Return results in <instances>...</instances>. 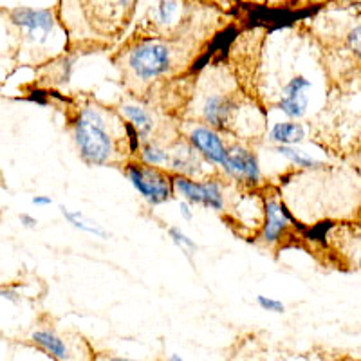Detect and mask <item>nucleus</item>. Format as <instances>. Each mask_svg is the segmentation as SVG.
Listing matches in <instances>:
<instances>
[{
  "instance_id": "nucleus-1",
  "label": "nucleus",
  "mask_w": 361,
  "mask_h": 361,
  "mask_svg": "<svg viewBox=\"0 0 361 361\" xmlns=\"http://www.w3.org/2000/svg\"><path fill=\"white\" fill-rule=\"evenodd\" d=\"M73 141L87 166H114L130 161L127 121L114 109L89 102L73 119Z\"/></svg>"
},
{
  "instance_id": "nucleus-2",
  "label": "nucleus",
  "mask_w": 361,
  "mask_h": 361,
  "mask_svg": "<svg viewBox=\"0 0 361 361\" xmlns=\"http://www.w3.org/2000/svg\"><path fill=\"white\" fill-rule=\"evenodd\" d=\"M128 78L137 85L163 80L176 71L180 56V40L159 37H137L121 53Z\"/></svg>"
},
{
  "instance_id": "nucleus-3",
  "label": "nucleus",
  "mask_w": 361,
  "mask_h": 361,
  "mask_svg": "<svg viewBox=\"0 0 361 361\" xmlns=\"http://www.w3.org/2000/svg\"><path fill=\"white\" fill-rule=\"evenodd\" d=\"M8 20L18 31L22 47L27 51H47L60 31V20L54 9H37L18 6L8 11Z\"/></svg>"
},
{
  "instance_id": "nucleus-4",
  "label": "nucleus",
  "mask_w": 361,
  "mask_h": 361,
  "mask_svg": "<svg viewBox=\"0 0 361 361\" xmlns=\"http://www.w3.org/2000/svg\"><path fill=\"white\" fill-rule=\"evenodd\" d=\"M125 177L137 195L150 206H161L173 199V176L169 170L130 159L125 163Z\"/></svg>"
},
{
  "instance_id": "nucleus-5",
  "label": "nucleus",
  "mask_w": 361,
  "mask_h": 361,
  "mask_svg": "<svg viewBox=\"0 0 361 361\" xmlns=\"http://www.w3.org/2000/svg\"><path fill=\"white\" fill-rule=\"evenodd\" d=\"M85 24L99 37H116L130 20L137 0H76Z\"/></svg>"
},
{
  "instance_id": "nucleus-6",
  "label": "nucleus",
  "mask_w": 361,
  "mask_h": 361,
  "mask_svg": "<svg viewBox=\"0 0 361 361\" xmlns=\"http://www.w3.org/2000/svg\"><path fill=\"white\" fill-rule=\"evenodd\" d=\"M31 341L54 361H94L96 356L89 341L76 333L63 334L54 329L40 327L31 333Z\"/></svg>"
},
{
  "instance_id": "nucleus-7",
  "label": "nucleus",
  "mask_w": 361,
  "mask_h": 361,
  "mask_svg": "<svg viewBox=\"0 0 361 361\" xmlns=\"http://www.w3.org/2000/svg\"><path fill=\"white\" fill-rule=\"evenodd\" d=\"M173 190L183 201L192 206H202L212 212H222L226 208V193L219 177L192 179L185 176H173Z\"/></svg>"
},
{
  "instance_id": "nucleus-8",
  "label": "nucleus",
  "mask_w": 361,
  "mask_h": 361,
  "mask_svg": "<svg viewBox=\"0 0 361 361\" xmlns=\"http://www.w3.org/2000/svg\"><path fill=\"white\" fill-rule=\"evenodd\" d=\"M190 4L188 0H159L150 8L145 27H150L148 37L173 38L177 31L188 25Z\"/></svg>"
},
{
  "instance_id": "nucleus-9",
  "label": "nucleus",
  "mask_w": 361,
  "mask_h": 361,
  "mask_svg": "<svg viewBox=\"0 0 361 361\" xmlns=\"http://www.w3.org/2000/svg\"><path fill=\"white\" fill-rule=\"evenodd\" d=\"M202 123L215 130H230L238 116V98L226 90H214L201 99L199 107Z\"/></svg>"
},
{
  "instance_id": "nucleus-10",
  "label": "nucleus",
  "mask_w": 361,
  "mask_h": 361,
  "mask_svg": "<svg viewBox=\"0 0 361 361\" xmlns=\"http://www.w3.org/2000/svg\"><path fill=\"white\" fill-rule=\"evenodd\" d=\"M221 170L224 172V176L237 180L240 185L259 186L262 183L259 156L255 154V150L240 143H233L228 147V157Z\"/></svg>"
},
{
  "instance_id": "nucleus-11",
  "label": "nucleus",
  "mask_w": 361,
  "mask_h": 361,
  "mask_svg": "<svg viewBox=\"0 0 361 361\" xmlns=\"http://www.w3.org/2000/svg\"><path fill=\"white\" fill-rule=\"evenodd\" d=\"M185 140L206 163L215 169H222L228 157V145L221 132L204 123H192L185 134Z\"/></svg>"
},
{
  "instance_id": "nucleus-12",
  "label": "nucleus",
  "mask_w": 361,
  "mask_h": 361,
  "mask_svg": "<svg viewBox=\"0 0 361 361\" xmlns=\"http://www.w3.org/2000/svg\"><path fill=\"white\" fill-rule=\"evenodd\" d=\"M264 221L260 224V243L266 246H275L282 240L286 231L291 226V215L280 201L279 195L269 193L264 197Z\"/></svg>"
},
{
  "instance_id": "nucleus-13",
  "label": "nucleus",
  "mask_w": 361,
  "mask_h": 361,
  "mask_svg": "<svg viewBox=\"0 0 361 361\" xmlns=\"http://www.w3.org/2000/svg\"><path fill=\"white\" fill-rule=\"evenodd\" d=\"M170 148L169 172L172 176H185L192 179H206V161L188 145V141L177 140Z\"/></svg>"
},
{
  "instance_id": "nucleus-14",
  "label": "nucleus",
  "mask_w": 361,
  "mask_h": 361,
  "mask_svg": "<svg viewBox=\"0 0 361 361\" xmlns=\"http://www.w3.org/2000/svg\"><path fill=\"white\" fill-rule=\"evenodd\" d=\"M309 90H311V82L305 76L298 74V76L291 78L283 85L276 107L288 116L291 121L302 119L307 114L309 109Z\"/></svg>"
},
{
  "instance_id": "nucleus-15",
  "label": "nucleus",
  "mask_w": 361,
  "mask_h": 361,
  "mask_svg": "<svg viewBox=\"0 0 361 361\" xmlns=\"http://www.w3.org/2000/svg\"><path fill=\"white\" fill-rule=\"evenodd\" d=\"M119 116L132 125V128L137 134V140L140 143L145 141H152V135L156 132V118L147 107L140 105V103H121L119 107Z\"/></svg>"
},
{
  "instance_id": "nucleus-16",
  "label": "nucleus",
  "mask_w": 361,
  "mask_h": 361,
  "mask_svg": "<svg viewBox=\"0 0 361 361\" xmlns=\"http://www.w3.org/2000/svg\"><path fill=\"white\" fill-rule=\"evenodd\" d=\"M307 130L302 123L296 121H282L271 127L267 140L275 145H298L305 140Z\"/></svg>"
},
{
  "instance_id": "nucleus-17",
  "label": "nucleus",
  "mask_w": 361,
  "mask_h": 361,
  "mask_svg": "<svg viewBox=\"0 0 361 361\" xmlns=\"http://www.w3.org/2000/svg\"><path fill=\"white\" fill-rule=\"evenodd\" d=\"M60 212H62L63 219L73 226L74 230H80L87 235H92V237L96 238H103V240L111 237V233H109L102 224H98V222H94L92 219L87 217V215L82 214L80 209H71L67 208V206H60Z\"/></svg>"
},
{
  "instance_id": "nucleus-18",
  "label": "nucleus",
  "mask_w": 361,
  "mask_h": 361,
  "mask_svg": "<svg viewBox=\"0 0 361 361\" xmlns=\"http://www.w3.org/2000/svg\"><path fill=\"white\" fill-rule=\"evenodd\" d=\"M140 159L141 163L148 164V166H157V169L169 170L170 164V148L164 145L157 143V141H145L141 143L140 150Z\"/></svg>"
},
{
  "instance_id": "nucleus-19",
  "label": "nucleus",
  "mask_w": 361,
  "mask_h": 361,
  "mask_svg": "<svg viewBox=\"0 0 361 361\" xmlns=\"http://www.w3.org/2000/svg\"><path fill=\"white\" fill-rule=\"evenodd\" d=\"M273 150H275L279 156L286 157L289 163L295 164V166H298V169L302 170H318L324 166L322 161L314 159V157H311L309 154H305L304 150H300L296 145H276Z\"/></svg>"
},
{
  "instance_id": "nucleus-20",
  "label": "nucleus",
  "mask_w": 361,
  "mask_h": 361,
  "mask_svg": "<svg viewBox=\"0 0 361 361\" xmlns=\"http://www.w3.org/2000/svg\"><path fill=\"white\" fill-rule=\"evenodd\" d=\"M169 237L170 240H172V243L176 244V246L179 247V250L183 251L190 260H192V257L195 255V251H197V244L193 243V238L188 237V235L180 230V228H177V226H170Z\"/></svg>"
},
{
  "instance_id": "nucleus-21",
  "label": "nucleus",
  "mask_w": 361,
  "mask_h": 361,
  "mask_svg": "<svg viewBox=\"0 0 361 361\" xmlns=\"http://www.w3.org/2000/svg\"><path fill=\"white\" fill-rule=\"evenodd\" d=\"M257 304H259L260 309L267 312H275V314H283L286 312V304L276 298H271V296L259 295L257 296Z\"/></svg>"
},
{
  "instance_id": "nucleus-22",
  "label": "nucleus",
  "mask_w": 361,
  "mask_h": 361,
  "mask_svg": "<svg viewBox=\"0 0 361 361\" xmlns=\"http://www.w3.org/2000/svg\"><path fill=\"white\" fill-rule=\"evenodd\" d=\"M360 33H361V27H360V24H356L353 29H350L349 37H347L350 51H353L356 56H360Z\"/></svg>"
},
{
  "instance_id": "nucleus-23",
  "label": "nucleus",
  "mask_w": 361,
  "mask_h": 361,
  "mask_svg": "<svg viewBox=\"0 0 361 361\" xmlns=\"http://www.w3.org/2000/svg\"><path fill=\"white\" fill-rule=\"evenodd\" d=\"M18 221H20V224L24 226L25 230H35L38 226V219L33 217L31 214H20L18 215Z\"/></svg>"
},
{
  "instance_id": "nucleus-24",
  "label": "nucleus",
  "mask_w": 361,
  "mask_h": 361,
  "mask_svg": "<svg viewBox=\"0 0 361 361\" xmlns=\"http://www.w3.org/2000/svg\"><path fill=\"white\" fill-rule=\"evenodd\" d=\"M179 212H180V217L185 219V221H192L193 219V206L186 201H180L179 202Z\"/></svg>"
},
{
  "instance_id": "nucleus-25",
  "label": "nucleus",
  "mask_w": 361,
  "mask_h": 361,
  "mask_svg": "<svg viewBox=\"0 0 361 361\" xmlns=\"http://www.w3.org/2000/svg\"><path fill=\"white\" fill-rule=\"evenodd\" d=\"M0 296H4V298H8L9 302H13V304H18L20 302V295H18L17 291H13V289H0Z\"/></svg>"
},
{
  "instance_id": "nucleus-26",
  "label": "nucleus",
  "mask_w": 361,
  "mask_h": 361,
  "mask_svg": "<svg viewBox=\"0 0 361 361\" xmlns=\"http://www.w3.org/2000/svg\"><path fill=\"white\" fill-rule=\"evenodd\" d=\"M31 202H33L35 206H42V208H44V206L53 204V199H51L49 195H35V197L31 199Z\"/></svg>"
},
{
  "instance_id": "nucleus-27",
  "label": "nucleus",
  "mask_w": 361,
  "mask_h": 361,
  "mask_svg": "<svg viewBox=\"0 0 361 361\" xmlns=\"http://www.w3.org/2000/svg\"><path fill=\"white\" fill-rule=\"evenodd\" d=\"M94 361H137V360H128V357H121V356H109V354H98V356H94Z\"/></svg>"
},
{
  "instance_id": "nucleus-28",
  "label": "nucleus",
  "mask_w": 361,
  "mask_h": 361,
  "mask_svg": "<svg viewBox=\"0 0 361 361\" xmlns=\"http://www.w3.org/2000/svg\"><path fill=\"white\" fill-rule=\"evenodd\" d=\"M243 2H253V4H266L267 0H243Z\"/></svg>"
},
{
  "instance_id": "nucleus-29",
  "label": "nucleus",
  "mask_w": 361,
  "mask_h": 361,
  "mask_svg": "<svg viewBox=\"0 0 361 361\" xmlns=\"http://www.w3.org/2000/svg\"><path fill=\"white\" fill-rule=\"evenodd\" d=\"M169 361H185V360H183V357H180V356H177V354H172Z\"/></svg>"
}]
</instances>
